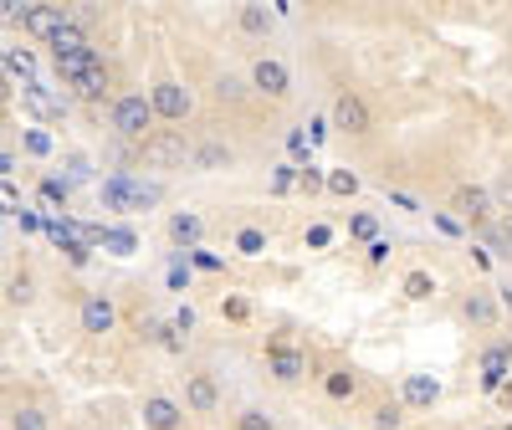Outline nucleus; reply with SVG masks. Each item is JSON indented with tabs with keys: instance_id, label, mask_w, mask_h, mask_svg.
<instances>
[{
	"instance_id": "f257e3e1",
	"label": "nucleus",
	"mask_w": 512,
	"mask_h": 430,
	"mask_svg": "<svg viewBox=\"0 0 512 430\" xmlns=\"http://www.w3.org/2000/svg\"><path fill=\"white\" fill-rule=\"evenodd\" d=\"M154 103H149V93H118L113 98V108H108V128H113V139H123V144H144L149 134H154Z\"/></svg>"
},
{
	"instance_id": "f03ea898",
	"label": "nucleus",
	"mask_w": 512,
	"mask_h": 430,
	"mask_svg": "<svg viewBox=\"0 0 512 430\" xmlns=\"http://www.w3.org/2000/svg\"><path fill=\"white\" fill-rule=\"evenodd\" d=\"M195 154V144L185 139V128H154V134L139 144V159L149 169H185Z\"/></svg>"
},
{
	"instance_id": "7ed1b4c3",
	"label": "nucleus",
	"mask_w": 512,
	"mask_h": 430,
	"mask_svg": "<svg viewBox=\"0 0 512 430\" xmlns=\"http://www.w3.org/2000/svg\"><path fill=\"white\" fill-rule=\"evenodd\" d=\"M6 26H21L36 41H52L67 26V6H11V21Z\"/></svg>"
},
{
	"instance_id": "20e7f679",
	"label": "nucleus",
	"mask_w": 512,
	"mask_h": 430,
	"mask_svg": "<svg viewBox=\"0 0 512 430\" xmlns=\"http://www.w3.org/2000/svg\"><path fill=\"white\" fill-rule=\"evenodd\" d=\"M77 328L88 338H108L118 328V303L108 292H82V308H77Z\"/></svg>"
},
{
	"instance_id": "39448f33",
	"label": "nucleus",
	"mask_w": 512,
	"mask_h": 430,
	"mask_svg": "<svg viewBox=\"0 0 512 430\" xmlns=\"http://www.w3.org/2000/svg\"><path fill=\"white\" fill-rule=\"evenodd\" d=\"M149 103H154V118H164V123H185L190 118V93L180 88L175 77H159L149 88Z\"/></svg>"
},
{
	"instance_id": "423d86ee",
	"label": "nucleus",
	"mask_w": 512,
	"mask_h": 430,
	"mask_svg": "<svg viewBox=\"0 0 512 430\" xmlns=\"http://www.w3.org/2000/svg\"><path fill=\"white\" fill-rule=\"evenodd\" d=\"M267 374H272L277 384H297V379H308V354L277 338V343H267Z\"/></svg>"
},
{
	"instance_id": "0eeeda50",
	"label": "nucleus",
	"mask_w": 512,
	"mask_h": 430,
	"mask_svg": "<svg viewBox=\"0 0 512 430\" xmlns=\"http://www.w3.org/2000/svg\"><path fill=\"white\" fill-rule=\"evenodd\" d=\"M251 88H256V93H267L272 103H282V98L292 93V72H287V62H277V57H256V62H251Z\"/></svg>"
},
{
	"instance_id": "6e6552de",
	"label": "nucleus",
	"mask_w": 512,
	"mask_h": 430,
	"mask_svg": "<svg viewBox=\"0 0 512 430\" xmlns=\"http://www.w3.org/2000/svg\"><path fill=\"white\" fill-rule=\"evenodd\" d=\"M77 103H103L108 93H113V67H108V57L98 52L93 62H88V72H82L77 82H72V88H67Z\"/></svg>"
},
{
	"instance_id": "1a4fd4ad",
	"label": "nucleus",
	"mask_w": 512,
	"mask_h": 430,
	"mask_svg": "<svg viewBox=\"0 0 512 430\" xmlns=\"http://www.w3.org/2000/svg\"><path fill=\"white\" fill-rule=\"evenodd\" d=\"M451 210H456V221H466V226H492V190L461 185V190L451 195Z\"/></svg>"
},
{
	"instance_id": "9d476101",
	"label": "nucleus",
	"mask_w": 512,
	"mask_h": 430,
	"mask_svg": "<svg viewBox=\"0 0 512 430\" xmlns=\"http://www.w3.org/2000/svg\"><path fill=\"white\" fill-rule=\"evenodd\" d=\"M333 128H344V134H369L374 128V118H369V103L359 98V93H338V103H333Z\"/></svg>"
},
{
	"instance_id": "9b49d317",
	"label": "nucleus",
	"mask_w": 512,
	"mask_h": 430,
	"mask_svg": "<svg viewBox=\"0 0 512 430\" xmlns=\"http://www.w3.org/2000/svg\"><path fill=\"white\" fill-rule=\"evenodd\" d=\"M185 410L190 415H216L221 410V384L210 374H185Z\"/></svg>"
},
{
	"instance_id": "f8f14e48",
	"label": "nucleus",
	"mask_w": 512,
	"mask_h": 430,
	"mask_svg": "<svg viewBox=\"0 0 512 430\" xmlns=\"http://www.w3.org/2000/svg\"><path fill=\"white\" fill-rule=\"evenodd\" d=\"M144 425L149 430H185V405L169 395H144Z\"/></svg>"
},
{
	"instance_id": "ddd939ff",
	"label": "nucleus",
	"mask_w": 512,
	"mask_h": 430,
	"mask_svg": "<svg viewBox=\"0 0 512 430\" xmlns=\"http://www.w3.org/2000/svg\"><path fill=\"white\" fill-rule=\"evenodd\" d=\"M436 400H441V379L436 374H405V390H400L405 410H431Z\"/></svg>"
},
{
	"instance_id": "4468645a",
	"label": "nucleus",
	"mask_w": 512,
	"mask_h": 430,
	"mask_svg": "<svg viewBox=\"0 0 512 430\" xmlns=\"http://www.w3.org/2000/svg\"><path fill=\"white\" fill-rule=\"evenodd\" d=\"M236 164V154H231V144H221V139H205V144H195V154H190V169H200V175H216V169H231Z\"/></svg>"
},
{
	"instance_id": "2eb2a0df",
	"label": "nucleus",
	"mask_w": 512,
	"mask_h": 430,
	"mask_svg": "<svg viewBox=\"0 0 512 430\" xmlns=\"http://www.w3.org/2000/svg\"><path fill=\"white\" fill-rule=\"evenodd\" d=\"M461 318L472 323V328H492V323H497V303H492V292H466Z\"/></svg>"
},
{
	"instance_id": "dca6fc26",
	"label": "nucleus",
	"mask_w": 512,
	"mask_h": 430,
	"mask_svg": "<svg viewBox=\"0 0 512 430\" xmlns=\"http://www.w3.org/2000/svg\"><path fill=\"white\" fill-rule=\"evenodd\" d=\"M205 236V221H200V215H190V210H175V215H169V241H175V246H195Z\"/></svg>"
},
{
	"instance_id": "f3484780",
	"label": "nucleus",
	"mask_w": 512,
	"mask_h": 430,
	"mask_svg": "<svg viewBox=\"0 0 512 430\" xmlns=\"http://www.w3.org/2000/svg\"><path fill=\"white\" fill-rule=\"evenodd\" d=\"M0 297H6L11 308H31V303H36V277H31V272L6 277V282H0Z\"/></svg>"
},
{
	"instance_id": "a211bd4d",
	"label": "nucleus",
	"mask_w": 512,
	"mask_h": 430,
	"mask_svg": "<svg viewBox=\"0 0 512 430\" xmlns=\"http://www.w3.org/2000/svg\"><path fill=\"white\" fill-rule=\"evenodd\" d=\"M236 26H241L246 36H272L277 11H267V6H241V11H236Z\"/></svg>"
},
{
	"instance_id": "6ab92c4d",
	"label": "nucleus",
	"mask_w": 512,
	"mask_h": 430,
	"mask_svg": "<svg viewBox=\"0 0 512 430\" xmlns=\"http://www.w3.org/2000/svg\"><path fill=\"white\" fill-rule=\"evenodd\" d=\"M507 359H512L507 343H492V349L482 354V384H487V390H497V384L507 379Z\"/></svg>"
},
{
	"instance_id": "aec40b11",
	"label": "nucleus",
	"mask_w": 512,
	"mask_h": 430,
	"mask_svg": "<svg viewBox=\"0 0 512 430\" xmlns=\"http://www.w3.org/2000/svg\"><path fill=\"white\" fill-rule=\"evenodd\" d=\"M6 425H11V430H52V415L41 410V405H16V410L6 415Z\"/></svg>"
},
{
	"instance_id": "412c9836",
	"label": "nucleus",
	"mask_w": 512,
	"mask_h": 430,
	"mask_svg": "<svg viewBox=\"0 0 512 430\" xmlns=\"http://www.w3.org/2000/svg\"><path fill=\"white\" fill-rule=\"evenodd\" d=\"M323 390H328V400H354L359 395V379L349 369H328L323 374Z\"/></svg>"
},
{
	"instance_id": "4be33fe9",
	"label": "nucleus",
	"mask_w": 512,
	"mask_h": 430,
	"mask_svg": "<svg viewBox=\"0 0 512 430\" xmlns=\"http://www.w3.org/2000/svg\"><path fill=\"white\" fill-rule=\"evenodd\" d=\"M323 185H328V195H344V200H354V195H359V175H354V169H333V175H328Z\"/></svg>"
},
{
	"instance_id": "5701e85b",
	"label": "nucleus",
	"mask_w": 512,
	"mask_h": 430,
	"mask_svg": "<svg viewBox=\"0 0 512 430\" xmlns=\"http://www.w3.org/2000/svg\"><path fill=\"white\" fill-rule=\"evenodd\" d=\"M405 297H410V303L436 297V277H431V272H410V277H405Z\"/></svg>"
},
{
	"instance_id": "b1692460",
	"label": "nucleus",
	"mask_w": 512,
	"mask_h": 430,
	"mask_svg": "<svg viewBox=\"0 0 512 430\" xmlns=\"http://www.w3.org/2000/svg\"><path fill=\"white\" fill-rule=\"evenodd\" d=\"M216 98H221V103H231V108H236V103H246V82H241V77H231V72H226V77H216Z\"/></svg>"
},
{
	"instance_id": "393cba45",
	"label": "nucleus",
	"mask_w": 512,
	"mask_h": 430,
	"mask_svg": "<svg viewBox=\"0 0 512 430\" xmlns=\"http://www.w3.org/2000/svg\"><path fill=\"white\" fill-rule=\"evenodd\" d=\"M400 425H405V405L384 400V405L374 410V430H400Z\"/></svg>"
},
{
	"instance_id": "a878e982",
	"label": "nucleus",
	"mask_w": 512,
	"mask_h": 430,
	"mask_svg": "<svg viewBox=\"0 0 512 430\" xmlns=\"http://www.w3.org/2000/svg\"><path fill=\"white\" fill-rule=\"evenodd\" d=\"M236 430H277V425H272L267 410H241V415H236Z\"/></svg>"
},
{
	"instance_id": "bb28decb",
	"label": "nucleus",
	"mask_w": 512,
	"mask_h": 430,
	"mask_svg": "<svg viewBox=\"0 0 512 430\" xmlns=\"http://www.w3.org/2000/svg\"><path fill=\"white\" fill-rule=\"evenodd\" d=\"M16 205H21V190L11 180H0V215H16Z\"/></svg>"
},
{
	"instance_id": "cd10ccee",
	"label": "nucleus",
	"mask_w": 512,
	"mask_h": 430,
	"mask_svg": "<svg viewBox=\"0 0 512 430\" xmlns=\"http://www.w3.org/2000/svg\"><path fill=\"white\" fill-rule=\"evenodd\" d=\"M492 200H497V205H502V210L512 215V169H507V175H502V180L492 185Z\"/></svg>"
},
{
	"instance_id": "c85d7f7f",
	"label": "nucleus",
	"mask_w": 512,
	"mask_h": 430,
	"mask_svg": "<svg viewBox=\"0 0 512 430\" xmlns=\"http://www.w3.org/2000/svg\"><path fill=\"white\" fill-rule=\"evenodd\" d=\"M349 231L364 236V241H379V236H374V231H379V226H374V215H354V226H349Z\"/></svg>"
},
{
	"instance_id": "c756f323",
	"label": "nucleus",
	"mask_w": 512,
	"mask_h": 430,
	"mask_svg": "<svg viewBox=\"0 0 512 430\" xmlns=\"http://www.w3.org/2000/svg\"><path fill=\"white\" fill-rule=\"evenodd\" d=\"M236 246H241L246 256H256V251L267 246V236H262V231H241V241H236Z\"/></svg>"
},
{
	"instance_id": "7c9ffc66",
	"label": "nucleus",
	"mask_w": 512,
	"mask_h": 430,
	"mask_svg": "<svg viewBox=\"0 0 512 430\" xmlns=\"http://www.w3.org/2000/svg\"><path fill=\"white\" fill-rule=\"evenodd\" d=\"M292 180H297V175H292V164H282V169H277V180H272V190L282 195V190H292Z\"/></svg>"
},
{
	"instance_id": "2f4dec72",
	"label": "nucleus",
	"mask_w": 512,
	"mask_h": 430,
	"mask_svg": "<svg viewBox=\"0 0 512 430\" xmlns=\"http://www.w3.org/2000/svg\"><path fill=\"white\" fill-rule=\"evenodd\" d=\"M384 256H390V241H384V236H379V241H369V262H374V267L384 262Z\"/></svg>"
},
{
	"instance_id": "473e14b6",
	"label": "nucleus",
	"mask_w": 512,
	"mask_h": 430,
	"mask_svg": "<svg viewBox=\"0 0 512 430\" xmlns=\"http://www.w3.org/2000/svg\"><path fill=\"white\" fill-rule=\"evenodd\" d=\"M226 318H236V323H241V318H251V308L241 303V297H231V303H226Z\"/></svg>"
},
{
	"instance_id": "72a5a7b5",
	"label": "nucleus",
	"mask_w": 512,
	"mask_h": 430,
	"mask_svg": "<svg viewBox=\"0 0 512 430\" xmlns=\"http://www.w3.org/2000/svg\"><path fill=\"white\" fill-rule=\"evenodd\" d=\"M497 292H502V308H507V313H512V282H502V287H497Z\"/></svg>"
},
{
	"instance_id": "f704fd0d",
	"label": "nucleus",
	"mask_w": 512,
	"mask_h": 430,
	"mask_svg": "<svg viewBox=\"0 0 512 430\" xmlns=\"http://www.w3.org/2000/svg\"><path fill=\"white\" fill-rule=\"evenodd\" d=\"M502 236H507V246H512V215H502Z\"/></svg>"
},
{
	"instance_id": "c9c22d12",
	"label": "nucleus",
	"mask_w": 512,
	"mask_h": 430,
	"mask_svg": "<svg viewBox=\"0 0 512 430\" xmlns=\"http://www.w3.org/2000/svg\"><path fill=\"white\" fill-rule=\"evenodd\" d=\"M0 175H11V154H0Z\"/></svg>"
}]
</instances>
